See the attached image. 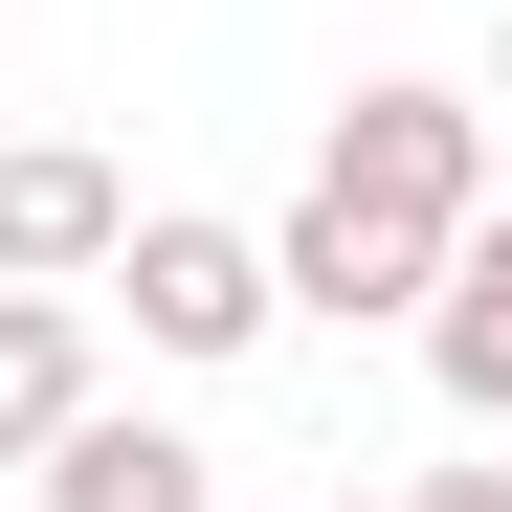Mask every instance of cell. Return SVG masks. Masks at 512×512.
<instances>
[{
    "instance_id": "cell-3",
    "label": "cell",
    "mask_w": 512,
    "mask_h": 512,
    "mask_svg": "<svg viewBox=\"0 0 512 512\" xmlns=\"http://www.w3.org/2000/svg\"><path fill=\"white\" fill-rule=\"evenodd\" d=\"M423 379H446V423H468V446H490V423H512V179L446 223V268H423Z\"/></svg>"
},
{
    "instance_id": "cell-9",
    "label": "cell",
    "mask_w": 512,
    "mask_h": 512,
    "mask_svg": "<svg viewBox=\"0 0 512 512\" xmlns=\"http://www.w3.org/2000/svg\"><path fill=\"white\" fill-rule=\"evenodd\" d=\"M334 512H401V490H334Z\"/></svg>"
},
{
    "instance_id": "cell-6",
    "label": "cell",
    "mask_w": 512,
    "mask_h": 512,
    "mask_svg": "<svg viewBox=\"0 0 512 512\" xmlns=\"http://www.w3.org/2000/svg\"><path fill=\"white\" fill-rule=\"evenodd\" d=\"M67 401H90V290H0V468H45Z\"/></svg>"
},
{
    "instance_id": "cell-2",
    "label": "cell",
    "mask_w": 512,
    "mask_h": 512,
    "mask_svg": "<svg viewBox=\"0 0 512 512\" xmlns=\"http://www.w3.org/2000/svg\"><path fill=\"white\" fill-rule=\"evenodd\" d=\"M112 312H134V357H179V379H223V357H268V223H201V201H134L112 223V268H90Z\"/></svg>"
},
{
    "instance_id": "cell-5",
    "label": "cell",
    "mask_w": 512,
    "mask_h": 512,
    "mask_svg": "<svg viewBox=\"0 0 512 512\" xmlns=\"http://www.w3.org/2000/svg\"><path fill=\"white\" fill-rule=\"evenodd\" d=\"M23 490H45V512H223V468L179 446V423H134L112 379L67 401V423H45V468H23Z\"/></svg>"
},
{
    "instance_id": "cell-7",
    "label": "cell",
    "mask_w": 512,
    "mask_h": 512,
    "mask_svg": "<svg viewBox=\"0 0 512 512\" xmlns=\"http://www.w3.org/2000/svg\"><path fill=\"white\" fill-rule=\"evenodd\" d=\"M401 512H512V468H423V490H401Z\"/></svg>"
},
{
    "instance_id": "cell-4",
    "label": "cell",
    "mask_w": 512,
    "mask_h": 512,
    "mask_svg": "<svg viewBox=\"0 0 512 512\" xmlns=\"http://www.w3.org/2000/svg\"><path fill=\"white\" fill-rule=\"evenodd\" d=\"M112 223H134V179L90 134H0V290H90Z\"/></svg>"
},
{
    "instance_id": "cell-1",
    "label": "cell",
    "mask_w": 512,
    "mask_h": 512,
    "mask_svg": "<svg viewBox=\"0 0 512 512\" xmlns=\"http://www.w3.org/2000/svg\"><path fill=\"white\" fill-rule=\"evenodd\" d=\"M468 201H490V112L423 90V67H379V90L312 112V179L268 223V290H312V334H401Z\"/></svg>"
},
{
    "instance_id": "cell-8",
    "label": "cell",
    "mask_w": 512,
    "mask_h": 512,
    "mask_svg": "<svg viewBox=\"0 0 512 512\" xmlns=\"http://www.w3.org/2000/svg\"><path fill=\"white\" fill-rule=\"evenodd\" d=\"M490 112H512V0H490Z\"/></svg>"
}]
</instances>
